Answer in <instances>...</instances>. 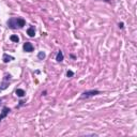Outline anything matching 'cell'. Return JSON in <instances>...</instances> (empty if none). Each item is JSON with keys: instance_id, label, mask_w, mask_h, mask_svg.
Wrapping results in <instances>:
<instances>
[{"instance_id": "9", "label": "cell", "mask_w": 137, "mask_h": 137, "mask_svg": "<svg viewBox=\"0 0 137 137\" xmlns=\"http://www.w3.org/2000/svg\"><path fill=\"white\" fill-rule=\"evenodd\" d=\"M8 86H9V84L6 83V81H3V83L0 85V90H4V89H6V88H8Z\"/></svg>"}, {"instance_id": "2", "label": "cell", "mask_w": 137, "mask_h": 137, "mask_svg": "<svg viewBox=\"0 0 137 137\" xmlns=\"http://www.w3.org/2000/svg\"><path fill=\"white\" fill-rule=\"evenodd\" d=\"M96 94H100V91L99 90H90V91H86L81 94L80 99H88V97H91V96H94Z\"/></svg>"}, {"instance_id": "14", "label": "cell", "mask_w": 137, "mask_h": 137, "mask_svg": "<svg viewBox=\"0 0 137 137\" xmlns=\"http://www.w3.org/2000/svg\"><path fill=\"white\" fill-rule=\"evenodd\" d=\"M1 102H2V100H1V99H0V105H1Z\"/></svg>"}, {"instance_id": "12", "label": "cell", "mask_w": 137, "mask_h": 137, "mask_svg": "<svg viewBox=\"0 0 137 137\" xmlns=\"http://www.w3.org/2000/svg\"><path fill=\"white\" fill-rule=\"evenodd\" d=\"M73 75H74V73H73L72 71H68V72H67V76H68V77H72Z\"/></svg>"}, {"instance_id": "6", "label": "cell", "mask_w": 137, "mask_h": 137, "mask_svg": "<svg viewBox=\"0 0 137 137\" xmlns=\"http://www.w3.org/2000/svg\"><path fill=\"white\" fill-rule=\"evenodd\" d=\"M56 60L58 61V62H61V61L63 60V54H62V51H59V53L57 54V57H56Z\"/></svg>"}, {"instance_id": "5", "label": "cell", "mask_w": 137, "mask_h": 137, "mask_svg": "<svg viewBox=\"0 0 137 137\" xmlns=\"http://www.w3.org/2000/svg\"><path fill=\"white\" fill-rule=\"evenodd\" d=\"M2 60H3V62H4V63H8L9 61H12V60H14V57H12V56H9V55L4 54V55H3V57H2Z\"/></svg>"}, {"instance_id": "13", "label": "cell", "mask_w": 137, "mask_h": 137, "mask_svg": "<svg viewBox=\"0 0 137 137\" xmlns=\"http://www.w3.org/2000/svg\"><path fill=\"white\" fill-rule=\"evenodd\" d=\"M119 27H120V28H123V23H120V24H119Z\"/></svg>"}, {"instance_id": "10", "label": "cell", "mask_w": 137, "mask_h": 137, "mask_svg": "<svg viewBox=\"0 0 137 137\" xmlns=\"http://www.w3.org/2000/svg\"><path fill=\"white\" fill-rule=\"evenodd\" d=\"M11 41L12 42H15V43H18V41H19V38L17 37V35H11Z\"/></svg>"}, {"instance_id": "7", "label": "cell", "mask_w": 137, "mask_h": 137, "mask_svg": "<svg viewBox=\"0 0 137 137\" xmlns=\"http://www.w3.org/2000/svg\"><path fill=\"white\" fill-rule=\"evenodd\" d=\"M27 34L29 35V37H34V34H35V31H34V28H29L28 30H27Z\"/></svg>"}, {"instance_id": "1", "label": "cell", "mask_w": 137, "mask_h": 137, "mask_svg": "<svg viewBox=\"0 0 137 137\" xmlns=\"http://www.w3.org/2000/svg\"><path fill=\"white\" fill-rule=\"evenodd\" d=\"M25 21L23 18H11L10 21L8 22V25L10 26L11 28L15 29V28H23L25 26Z\"/></svg>"}, {"instance_id": "11", "label": "cell", "mask_w": 137, "mask_h": 137, "mask_svg": "<svg viewBox=\"0 0 137 137\" xmlns=\"http://www.w3.org/2000/svg\"><path fill=\"white\" fill-rule=\"evenodd\" d=\"M38 58H39V59H41V60H43L44 58H45V54L43 53V51H40L39 55H38Z\"/></svg>"}, {"instance_id": "3", "label": "cell", "mask_w": 137, "mask_h": 137, "mask_svg": "<svg viewBox=\"0 0 137 137\" xmlns=\"http://www.w3.org/2000/svg\"><path fill=\"white\" fill-rule=\"evenodd\" d=\"M10 112H11V110H10L9 107H3V109H2V112H1V115H0V121H1L3 118H5V117L9 115Z\"/></svg>"}, {"instance_id": "8", "label": "cell", "mask_w": 137, "mask_h": 137, "mask_svg": "<svg viewBox=\"0 0 137 137\" xmlns=\"http://www.w3.org/2000/svg\"><path fill=\"white\" fill-rule=\"evenodd\" d=\"M16 95H17V96H19V97H23V96H24L25 95V91L24 90H23V89H17V90H16Z\"/></svg>"}, {"instance_id": "4", "label": "cell", "mask_w": 137, "mask_h": 137, "mask_svg": "<svg viewBox=\"0 0 137 137\" xmlns=\"http://www.w3.org/2000/svg\"><path fill=\"white\" fill-rule=\"evenodd\" d=\"M24 50L27 51V53H31L32 50H33V46H32L31 43H29V42H26L24 44Z\"/></svg>"}]
</instances>
